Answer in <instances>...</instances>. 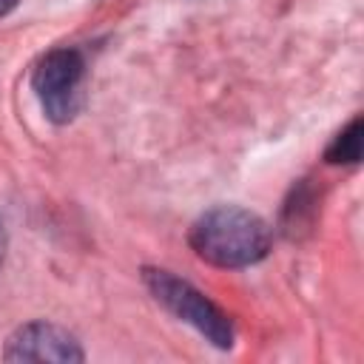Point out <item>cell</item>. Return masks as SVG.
<instances>
[{
    "instance_id": "cell-1",
    "label": "cell",
    "mask_w": 364,
    "mask_h": 364,
    "mask_svg": "<svg viewBox=\"0 0 364 364\" xmlns=\"http://www.w3.org/2000/svg\"><path fill=\"white\" fill-rule=\"evenodd\" d=\"M188 242L213 267H250L270 253V228L247 208L219 205L193 222Z\"/></svg>"
},
{
    "instance_id": "cell-2",
    "label": "cell",
    "mask_w": 364,
    "mask_h": 364,
    "mask_svg": "<svg viewBox=\"0 0 364 364\" xmlns=\"http://www.w3.org/2000/svg\"><path fill=\"white\" fill-rule=\"evenodd\" d=\"M142 282L165 310H171L176 318L196 327L213 347H219V350L233 347V324H230L228 313L219 310L191 282H185L162 267H142Z\"/></svg>"
},
{
    "instance_id": "cell-3",
    "label": "cell",
    "mask_w": 364,
    "mask_h": 364,
    "mask_svg": "<svg viewBox=\"0 0 364 364\" xmlns=\"http://www.w3.org/2000/svg\"><path fill=\"white\" fill-rule=\"evenodd\" d=\"M85 60L77 48H51L31 71V88L51 122H71L82 102Z\"/></svg>"
},
{
    "instance_id": "cell-4",
    "label": "cell",
    "mask_w": 364,
    "mask_h": 364,
    "mask_svg": "<svg viewBox=\"0 0 364 364\" xmlns=\"http://www.w3.org/2000/svg\"><path fill=\"white\" fill-rule=\"evenodd\" d=\"M3 358L9 361H60V364H74L82 361L85 353L80 341L48 321H31L14 330V336L6 341Z\"/></svg>"
},
{
    "instance_id": "cell-5",
    "label": "cell",
    "mask_w": 364,
    "mask_h": 364,
    "mask_svg": "<svg viewBox=\"0 0 364 364\" xmlns=\"http://www.w3.org/2000/svg\"><path fill=\"white\" fill-rule=\"evenodd\" d=\"M361 134H364V122L361 117H353L350 125L333 136V142L324 151V159L330 165H355L361 159Z\"/></svg>"
},
{
    "instance_id": "cell-6",
    "label": "cell",
    "mask_w": 364,
    "mask_h": 364,
    "mask_svg": "<svg viewBox=\"0 0 364 364\" xmlns=\"http://www.w3.org/2000/svg\"><path fill=\"white\" fill-rule=\"evenodd\" d=\"M17 3H20V0H0V17L11 14V11L17 9Z\"/></svg>"
}]
</instances>
